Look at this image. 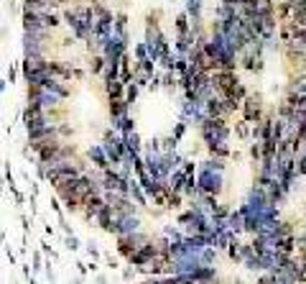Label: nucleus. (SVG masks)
Segmentation results:
<instances>
[{"instance_id":"nucleus-16","label":"nucleus","mask_w":306,"mask_h":284,"mask_svg":"<svg viewBox=\"0 0 306 284\" xmlns=\"http://www.w3.org/2000/svg\"><path fill=\"white\" fill-rule=\"evenodd\" d=\"M230 113H232V110H230V105H227V102L217 95V97H212V100H207V115L209 118H227Z\"/></svg>"},{"instance_id":"nucleus-42","label":"nucleus","mask_w":306,"mask_h":284,"mask_svg":"<svg viewBox=\"0 0 306 284\" xmlns=\"http://www.w3.org/2000/svg\"><path fill=\"white\" fill-rule=\"evenodd\" d=\"M184 172H187V174H194V164H191V161H184Z\"/></svg>"},{"instance_id":"nucleus-45","label":"nucleus","mask_w":306,"mask_h":284,"mask_svg":"<svg viewBox=\"0 0 306 284\" xmlns=\"http://www.w3.org/2000/svg\"><path fill=\"white\" fill-rule=\"evenodd\" d=\"M304 148H306V141H304Z\"/></svg>"},{"instance_id":"nucleus-30","label":"nucleus","mask_w":306,"mask_h":284,"mask_svg":"<svg viewBox=\"0 0 306 284\" xmlns=\"http://www.w3.org/2000/svg\"><path fill=\"white\" fill-rule=\"evenodd\" d=\"M125 28H128V16H125V13H117V16H115V34L128 41V31H125Z\"/></svg>"},{"instance_id":"nucleus-2","label":"nucleus","mask_w":306,"mask_h":284,"mask_svg":"<svg viewBox=\"0 0 306 284\" xmlns=\"http://www.w3.org/2000/svg\"><path fill=\"white\" fill-rule=\"evenodd\" d=\"M61 95H56L54 90H49V87H31L28 85V105L31 108H38V110H56L59 105H61Z\"/></svg>"},{"instance_id":"nucleus-3","label":"nucleus","mask_w":306,"mask_h":284,"mask_svg":"<svg viewBox=\"0 0 306 284\" xmlns=\"http://www.w3.org/2000/svg\"><path fill=\"white\" fill-rule=\"evenodd\" d=\"M263 51H266V44L263 41H250L248 47L240 51V64L248 69V72H258L263 67Z\"/></svg>"},{"instance_id":"nucleus-26","label":"nucleus","mask_w":306,"mask_h":284,"mask_svg":"<svg viewBox=\"0 0 306 284\" xmlns=\"http://www.w3.org/2000/svg\"><path fill=\"white\" fill-rule=\"evenodd\" d=\"M227 226L232 228L235 233L245 231V215H242V210H232V213H230V218H227Z\"/></svg>"},{"instance_id":"nucleus-35","label":"nucleus","mask_w":306,"mask_h":284,"mask_svg":"<svg viewBox=\"0 0 306 284\" xmlns=\"http://www.w3.org/2000/svg\"><path fill=\"white\" fill-rule=\"evenodd\" d=\"M105 64H107V59H105L102 54H97L95 59H92V74H102Z\"/></svg>"},{"instance_id":"nucleus-36","label":"nucleus","mask_w":306,"mask_h":284,"mask_svg":"<svg viewBox=\"0 0 306 284\" xmlns=\"http://www.w3.org/2000/svg\"><path fill=\"white\" fill-rule=\"evenodd\" d=\"M135 97H138V82L125 85V100H128V102H135Z\"/></svg>"},{"instance_id":"nucleus-6","label":"nucleus","mask_w":306,"mask_h":284,"mask_svg":"<svg viewBox=\"0 0 306 284\" xmlns=\"http://www.w3.org/2000/svg\"><path fill=\"white\" fill-rule=\"evenodd\" d=\"M196 182L199 187H202V192H207V195H220L222 192V172H212L207 167H199V174H196Z\"/></svg>"},{"instance_id":"nucleus-37","label":"nucleus","mask_w":306,"mask_h":284,"mask_svg":"<svg viewBox=\"0 0 306 284\" xmlns=\"http://www.w3.org/2000/svg\"><path fill=\"white\" fill-rule=\"evenodd\" d=\"M296 169H299V174H306V148H301L296 156Z\"/></svg>"},{"instance_id":"nucleus-4","label":"nucleus","mask_w":306,"mask_h":284,"mask_svg":"<svg viewBox=\"0 0 306 284\" xmlns=\"http://www.w3.org/2000/svg\"><path fill=\"white\" fill-rule=\"evenodd\" d=\"M102 146H105V154H107V159H110L113 167L122 164V156H125V136H122V133L117 136V133L107 131V133H105Z\"/></svg>"},{"instance_id":"nucleus-5","label":"nucleus","mask_w":306,"mask_h":284,"mask_svg":"<svg viewBox=\"0 0 306 284\" xmlns=\"http://www.w3.org/2000/svg\"><path fill=\"white\" fill-rule=\"evenodd\" d=\"M49 31H23V56H43Z\"/></svg>"},{"instance_id":"nucleus-18","label":"nucleus","mask_w":306,"mask_h":284,"mask_svg":"<svg viewBox=\"0 0 306 284\" xmlns=\"http://www.w3.org/2000/svg\"><path fill=\"white\" fill-rule=\"evenodd\" d=\"M117 220H120L117 236H128V233L141 231V218H138V213H135V215H122V218H117Z\"/></svg>"},{"instance_id":"nucleus-27","label":"nucleus","mask_w":306,"mask_h":284,"mask_svg":"<svg viewBox=\"0 0 306 284\" xmlns=\"http://www.w3.org/2000/svg\"><path fill=\"white\" fill-rule=\"evenodd\" d=\"M130 197L135 200V205L146 207V202H148V195H146V189L141 187V182H133V185H130Z\"/></svg>"},{"instance_id":"nucleus-20","label":"nucleus","mask_w":306,"mask_h":284,"mask_svg":"<svg viewBox=\"0 0 306 284\" xmlns=\"http://www.w3.org/2000/svg\"><path fill=\"white\" fill-rule=\"evenodd\" d=\"M286 195H288V189L281 185V179H275V182L268 187V202H270V205H281Z\"/></svg>"},{"instance_id":"nucleus-22","label":"nucleus","mask_w":306,"mask_h":284,"mask_svg":"<svg viewBox=\"0 0 306 284\" xmlns=\"http://www.w3.org/2000/svg\"><path fill=\"white\" fill-rule=\"evenodd\" d=\"M105 93L110 100H125V82L115 80V82H107L105 85Z\"/></svg>"},{"instance_id":"nucleus-19","label":"nucleus","mask_w":306,"mask_h":284,"mask_svg":"<svg viewBox=\"0 0 306 284\" xmlns=\"http://www.w3.org/2000/svg\"><path fill=\"white\" fill-rule=\"evenodd\" d=\"M128 100H110V121H113V128L120 123V118L128 115Z\"/></svg>"},{"instance_id":"nucleus-13","label":"nucleus","mask_w":306,"mask_h":284,"mask_svg":"<svg viewBox=\"0 0 306 284\" xmlns=\"http://www.w3.org/2000/svg\"><path fill=\"white\" fill-rule=\"evenodd\" d=\"M283 54L288 62H301V59L306 56V39H288L283 41Z\"/></svg>"},{"instance_id":"nucleus-44","label":"nucleus","mask_w":306,"mask_h":284,"mask_svg":"<svg viewBox=\"0 0 306 284\" xmlns=\"http://www.w3.org/2000/svg\"><path fill=\"white\" fill-rule=\"evenodd\" d=\"M79 3H92V5H95V3H100V0H79Z\"/></svg>"},{"instance_id":"nucleus-28","label":"nucleus","mask_w":306,"mask_h":284,"mask_svg":"<svg viewBox=\"0 0 306 284\" xmlns=\"http://www.w3.org/2000/svg\"><path fill=\"white\" fill-rule=\"evenodd\" d=\"M187 16L191 18V23H199V18H202V0H187Z\"/></svg>"},{"instance_id":"nucleus-10","label":"nucleus","mask_w":306,"mask_h":284,"mask_svg":"<svg viewBox=\"0 0 306 284\" xmlns=\"http://www.w3.org/2000/svg\"><path fill=\"white\" fill-rule=\"evenodd\" d=\"M107 205L105 200V192H92V195H87L82 200V213L87 220H97V215L102 213V207Z\"/></svg>"},{"instance_id":"nucleus-34","label":"nucleus","mask_w":306,"mask_h":284,"mask_svg":"<svg viewBox=\"0 0 306 284\" xmlns=\"http://www.w3.org/2000/svg\"><path fill=\"white\" fill-rule=\"evenodd\" d=\"M115 128L122 133V136H128V133H133V131H135V128H133V121H130L128 115H125V118H120V123H117Z\"/></svg>"},{"instance_id":"nucleus-17","label":"nucleus","mask_w":306,"mask_h":284,"mask_svg":"<svg viewBox=\"0 0 306 284\" xmlns=\"http://www.w3.org/2000/svg\"><path fill=\"white\" fill-rule=\"evenodd\" d=\"M286 97H306V72L296 74V77L288 82Z\"/></svg>"},{"instance_id":"nucleus-11","label":"nucleus","mask_w":306,"mask_h":284,"mask_svg":"<svg viewBox=\"0 0 306 284\" xmlns=\"http://www.w3.org/2000/svg\"><path fill=\"white\" fill-rule=\"evenodd\" d=\"M242 115L248 123H260L263 121V102H260V95H248L242 100Z\"/></svg>"},{"instance_id":"nucleus-15","label":"nucleus","mask_w":306,"mask_h":284,"mask_svg":"<svg viewBox=\"0 0 306 284\" xmlns=\"http://www.w3.org/2000/svg\"><path fill=\"white\" fill-rule=\"evenodd\" d=\"M87 156H89V161L95 164L97 169H107V167H110V159H107L102 143H92V146L87 148Z\"/></svg>"},{"instance_id":"nucleus-21","label":"nucleus","mask_w":306,"mask_h":284,"mask_svg":"<svg viewBox=\"0 0 306 284\" xmlns=\"http://www.w3.org/2000/svg\"><path fill=\"white\" fill-rule=\"evenodd\" d=\"M187 179H189V174L184 172V167H181V169H174L171 174H168V185H171V189H176V192H181V195H184Z\"/></svg>"},{"instance_id":"nucleus-12","label":"nucleus","mask_w":306,"mask_h":284,"mask_svg":"<svg viewBox=\"0 0 306 284\" xmlns=\"http://www.w3.org/2000/svg\"><path fill=\"white\" fill-rule=\"evenodd\" d=\"M202 266H204V264H202V259H199V253H187V256L171 261L174 274H194L196 269H202Z\"/></svg>"},{"instance_id":"nucleus-23","label":"nucleus","mask_w":306,"mask_h":284,"mask_svg":"<svg viewBox=\"0 0 306 284\" xmlns=\"http://www.w3.org/2000/svg\"><path fill=\"white\" fill-rule=\"evenodd\" d=\"M49 67L46 56H23V72H34V69H43Z\"/></svg>"},{"instance_id":"nucleus-31","label":"nucleus","mask_w":306,"mask_h":284,"mask_svg":"<svg viewBox=\"0 0 306 284\" xmlns=\"http://www.w3.org/2000/svg\"><path fill=\"white\" fill-rule=\"evenodd\" d=\"M199 259H202V264L212 266V264H214V259H217V246H204V248H202V253H199Z\"/></svg>"},{"instance_id":"nucleus-40","label":"nucleus","mask_w":306,"mask_h":284,"mask_svg":"<svg viewBox=\"0 0 306 284\" xmlns=\"http://www.w3.org/2000/svg\"><path fill=\"white\" fill-rule=\"evenodd\" d=\"M67 243H69V248H72V251H74L76 246H79V241H76V238H74V236H69V238H67Z\"/></svg>"},{"instance_id":"nucleus-14","label":"nucleus","mask_w":306,"mask_h":284,"mask_svg":"<svg viewBox=\"0 0 306 284\" xmlns=\"http://www.w3.org/2000/svg\"><path fill=\"white\" fill-rule=\"evenodd\" d=\"M49 72H51V77H56V80H72V77H79V72L76 69H72L69 64H64V62H59V59H51L49 62Z\"/></svg>"},{"instance_id":"nucleus-33","label":"nucleus","mask_w":306,"mask_h":284,"mask_svg":"<svg viewBox=\"0 0 306 284\" xmlns=\"http://www.w3.org/2000/svg\"><path fill=\"white\" fill-rule=\"evenodd\" d=\"M202 167H207V169H212V172H225V161L220 159V156H212V159H207Z\"/></svg>"},{"instance_id":"nucleus-25","label":"nucleus","mask_w":306,"mask_h":284,"mask_svg":"<svg viewBox=\"0 0 306 284\" xmlns=\"http://www.w3.org/2000/svg\"><path fill=\"white\" fill-rule=\"evenodd\" d=\"M102 80H105V85L120 80V62H107L105 69H102Z\"/></svg>"},{"instance_id":"nucleus-38","label":"nucleus","mask_w":306,"mask_h":284,"mask_svg":"<svg viewBox=\"0 0 306 284\" xmlns=\"http://www.w3.org/2000/svg\"><path fill=\"white\" fill-rule=\"evenodd\" d=\"M184 131H187V123H184V121H179V123H176V128H174V133H171V136H174V141H179V139L184 136Z\"/></svg>"},{"instance_id":"nucleus-1","label":"nucleus","mask_w":306,"mask_h":284,"mask_svg":"<svg viewBox=\"0 0 306 284\" xmlns=\"http://www.w3.org/2000/svg\"><path fill=\"white\" fill-rule=\"evenodd\" d=\"M95 5L92 3H72L64 8V23L72 28V34L76 39H89V34L95 31Z\"/></svg>"},{"instance_id":"nucleus-39","label":"nucleus","mask_w":306,"mask_h":284,"mask_svg":"<svg viewBox=\"0 0 306 284\" xmlns=\"http://www.w3.org/2000/svg\"><path fill=\"white\" fill-rule=\"evenodd\" d=\"M250 126H253V123H250ZM250 126H248V121H245V123H240V126H237V133H240L242 139H248L250 133H253V131H250Z\"/></svg>"},{"instance_id":"nucleus-24","label":"nucleus","mask_w":306,"mask_h":284,"mask_svg":"<svg viewBox=\"0 0 306 284\" xmlns=\"http://www.w3.org/2000/svg\"><path fill=\"white\" fill-rule=\"evenodd\" d=\"M196 282L199 284H214V279H217V272H214V266H202V269H196Z\"/></svg>"},{"instance_id":"nucleus-43","label":"nucleus","mask_w":306,"mask_h":284,"mask_svg":"<svg viewBox=\"0 0 306 284\" xmlns=\"http://www.w3.org/2000/svg\"><path fill=\"white\" fill-rule=\"evenodd\" d=\"M143 284H163V279H148V282H143Z\"/></svg>"},{"instance_id":"nucleus-8","label":"nucleus","mask_w":306,"mask_h":284,"mask_svg":"<svg viewBox=\"0 0 306 284\" xmlns=\"http://www.w3.org/2000/svg\"><path fill=\"white\" fill-rule=\"evenodd\" d=\"M158 251H161V246L158 243H153V241H146L141 248H138L135 253H133V256L128 259L133 266H138V269H143V266H148L153 259H156L158 256Z\"/></svg>"},{"instance_id":"nucleus-29","label":"nucleus","mask_w":306,"mask_h":284,"mask_svg":"<svg viewBox=\"0 0 306 284\" xmlns=\"http://www.w3.org/2000/svg\"><path fill=\"white\" fill-rule=\"evenodd\" d=\"M189 16H187V10L181 13V16H176V31H179V36H189L191 34V26H189Z\"/></svg>"},{"instance_id":"nucleus-32","label":"nucleus","mask_w":306,"mask_h":284,"mask_svg":"<svg viewBox=\"0 0 306 284\" xmlns=\"http://www.w3.org/2000/svg\"><path fill=\"white\" fill-rule=\"evenodd\" d=\"M125 148H128V151H135V154L141 151V136H138L135 131L125 136Z\"/></svg>"},{"instance_id":"nucleus-41","label":"nucleus","mask_w":306,"mask_h":284,"mask_svg":"<svg viewBox=\"0 0 306 284\" xmlns=\"http://www.w3.org/2000/svg\"><path fill=\"white\" fill-rule=\"evenodd\" d=\"M87 251H89V256H92V259H97V256H100V251H97L95 246H92V243L87 246Z\"/></svg>"},{"instance_id":"nucleus-9","label":"nucleus","mask_w":306,"mask_h":284,"mask_svg":"<svg viewBox=\"0 0 306 284\" xmlns=\"http://www.w3.org/2000/svg\"><path fill=\"white\" fill-rule=\"evenodd\" d=\"M125 39L122 36H117L115 31H113V36L107 39V44H105V49H102V56L107 59V62H122V56H125Z\"/></svg>"},{"instance_id":"nucleus-7","label":"nucleus","mask_w":306,"mask_h":284,"mask_svg":"<svg viewBox=\"0 0 306 284\" xmlns=\"http://www.w3.org/2000/svg\"><path fill=\"white\" fill-rule=\"evenodd\" d=\"M148 241V238L141 233V231H135V233H128V236H117V251L122 253L125 259H130L133 253L141 248L143 243Z\"/></svg>"}]
</instances>
